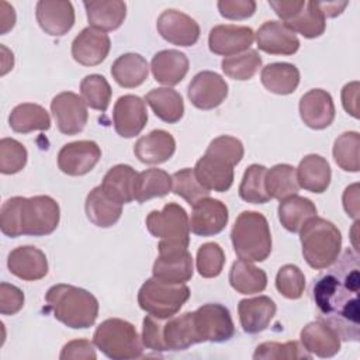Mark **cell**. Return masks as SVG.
Here are the masks:
<instances>
[{
    "instance_id": "1",
    "label": "cell",
    "mask_w": 360,
    "mask_h": 360,
    "mask_svg": "<svg viewBox=\"0 0 360 360\" xmlns=\"http://www.w3.org/2000/svg\"><path fill=\"white\" fill-rule=\"evenodd\" d=\"M314 283V301L319 319L330 325L340 340L359 342L360 338V263L354 249H346Z\"/></svg>"
},
{
    "instance_id": "2",
    "label": "cell",
    "mask_w": 360,
    "mask_h": 360,
    "mask_svg": "<svg viewBox=\"0 0 360 360\" xmlns=\"http://www.w3.org/2000/svg\"><path fill=\"white\" fill-rule=\"evenodd\" d=\"M59 218V205L49 195L13 197L1 205L0 228L8 238L45 236L56 229Z\"/></svg>"
},
{
    "instance_id": "3",
    "label": "cell",
    "mask_w": 360,
    "mask_h": 360,
    "mask_svg": "<svg viewBox=\"0 0 360 360\" xmlns=\"http://www.w3.org/2000/svg\"><path fill=\"white\" fill-rule=\"evenodd\" d=\"M45 301L55 319L72 329L90 328L98 315L97 298L87 290L70 284L52 285L45 294Z\"/></svg>"
},
{
    "instance_id": "4",
    "label": "cell",
    "mask_w": 360,
    "mask_h": 360,
    "mask_svg": "<svg viewBox=\"0 0 360 360\" xmlns=\"http://www.w3.org/2000/svg\"><path fill=\"white\" fill-rule=\"evenodd\" d=\"M302 256L315 270L332 266L342 249V233L338 226L321 217H314L305 222L300 231Z\"/></svg>"
},
{
    "instance_id": "5",
    "label": "cell",
    "mask_w": 360,
    "mask_h": 360,
    "mask_svg": "<svg viewBox=\"0 0 360 360\" xmlns=\"http://www.w3.org/2000/svg\"><path fill=\"white\" fill-rule=\"evenodd\" d=\"M233 250L240 260L263 262L271 253V233L266 217L256 211L238 215L231 231Z\"/></svg>"
},
{
    "instance_id": "6",
    "label": "cell",
    "mask_w": 360,
    "mask_h": 360,
    "mask_svg": "<svg viewBox=\"0 0 360 360\" xmlns=\"http://www.w3.org/2000/svg\"><path fill=\"white\" fill-rule=\"evenodd\" d=\"M93 343L112 360L138 359L143 354V343L135 326L120 318L103 321L94 330Z\"/></svg>"
},
{
    "instance_id": "7",
    "label": "cell",
    "mask_w": 360,
    "mask_h": 360,
    "mask_svg": "<svg viewBox=\"0 0 360 360\" xmlns=\"http://www.w3.org/2000/svg\"><path fill=\"white\" fill-rule=\"evenodd\" d=\"M146 228L152 236L159 238V252L183 250L190 242V219L186 210L169 202L160 211H150L146 217Z\"/></svg>"
},
{
    "instance_id": "8",
    "label": "cell",
    "mask_w": 360,
    "mask_h": 360,
    "mask_svg": "<svg viewBox=\"0 0 360 360\" xmlns=\"http://www.w3.org/2000/svg\"><path fill=\"white\" fill-rule=\"evenodd\" d=\"M188 298L190 288L186 284H169L155 277L148 278L138 292L139 307L159 319L176 315Z\"/></svg>"
},
{
    "instance_id": "9",
    "label": "cell",
    "mask_w": 360,
    "mask_h": 360,
    "mask_svg": "<svg viewBox=\"0 0 360 360\" xmlns=\"http://www.w3.org/2000/svg\"><path fill=\"white\" fill-rule=\"evenodd\" d=\"M194 312V325L201 342L221 343L235 333L233 321L226 307L221 304H204Z\"/></svg>"
},
{
    "instance_id": "10",
    "label": "cell",
    "mask_w": 360,
    "mask_h": 360,
    "mask_svg": "<svg viewBox=\"0 0 360 360\" xmlns=\"http://www.w3.org/2000/svg\"><path fill=\"white\" fill-rule=\"evenodd\" d=\"M51 111L58 129L65 135H76L82 132L87 124V104L76 93L63 91L56 94L51 101Z\"/></svg>"
},
{
    "instance_id": "11",
    "label": "cell",
    "mask_w": 360,
    "mask_h": 360,
    "mask_svg": "<svg viewBox=\"0 0 360 360\" xmlns=\"http://www.w3.org/2000/svg\"><path fill=\"white\" fill-rule=\"evenodd\" d=\"M101 149L94 141H75L63 145L58 153V167L69 176H83L94 169Z\"/></svg>"
},
{
    "instance_id": "12",
    "label": "cell",
    "mask_w": 360,
    "mask_h": 360,
    "mask_svg": "<svg viewBox=\"0 0 360 360\" xmlns=\"http://www.w3.org/2000/svg\"><path fill=\"white\" fill-rule=\"evenodd\" d=\"M187 96L191 104L200 110H212L222 104L228 96V84L222 76L211 70L197 73L188 87Z\"/></svg>"
},
{
    "instance_id": "13",
    "label": "cell",
    "mask_w": 360,
    "mask_h": 360,
    "mask_svg": "<svg viewBox=\"0 0 360 360\" xmlns=\"http://www.w3.org/2000/svg\"><path fill=\"white\" fill-rule=\"evenodd\" d=\"M148 122L145 101L134 94L121 96L114 105L112 124L115 132L122 138H134L141 134Z\"/></svg>"
},
{
    "instance_id": "14",
    "label": "cell",
    "mask_w": 360,
    "mask_h": 360,
    "mask_svg": "<svg viewBox=\"0 0 360 360\" xmlns=\"http://www.w3.org/2000/svg\"><path fill=\"white\" fill-rule=\"evenodd\" d=\"M156 28L163 39L179 46H191L200 38L198 22L174 8L165 10L158 17Z\"/></svg>"
},
{
    "instance_id": "15",
    "label": "cell",
    "mask_w": 360,
    "mask_h": 360,
    "mask_svg": "<svg viewBox=\"0 0 360 360\" xmlns=\"http://www.w3.org/2000/svg\"><path fill=\"white\" fill-rule=\"evenodd\" d=\"M233 167L235 165L228 159L205 150L194 166V174L207 190L224 193L233 183Z\"/></svg>"
},
{
    "instance_id": "16",
    "label": "cell",
    "mask_w": 360,
    "mask_h": 360,
    "mask_svg": "<svg viewBox=\"0 0 360 360\" xmlns=\"http://www.w3.org/2000/svg\"><path fill=\"white\" fill-rule=\"evenodd\" d=\"M255 41V32L250 27L224 24L215 25L208 35L210 51L215 55L233 56L248 51Z\"/></svg>"
},
{
    "instance_id": "17",
    "label": "cell",
    "mask_w": 360,
    "mask_h": 360,
    "mask_svg": "<svg viewBox=\"0 0 360 360\" xmlns=\"http://www.w3.org/2000/svg\"><path fill=\"white\" fill-rule=\"evenodd\" d=\"M228 208L217 200L205 197L193 205L190 231L198 236H214L228 224Z\"/></svg>"
},
{
    "instance_id": "18",
    "label": "cell",
    "mask_w": 360,
    "mask_h": 360,
    "mask_svg": "<svg viewBox=\"0 0 360 360\" xmlns=\"http://www.w3.org/2000/svg\"><path fill=\"white\" fill-rule=\"evenodd\" d=\"M110 48L111 41L105 32L86 27L72 42V56L83 66H96L107 58Z\"/></svg>"
},
{
    "instance_id": "19",
    "label": "cell",
    "mask_w": 360,
    "mask_h": 360,
    "mask_svg": "<svg viewBox=\"0 0 360 360\" xmlns=\"http://www.w3.org/2000/svg\"><path fill=\"white\" fill-rule=\"evenodd\" d=\"M153 277L169 284H184L191 280L194 267L187 249L159 252L152 269Z\"/></svg>"
},
{
    "instance_id": "20",
    "label": "cell",
    "mask_w": 360,
    "mask_h": 360,
    "mask_svg": "<svg viewBox=\"0 0 360 360\" xmlns=\"http://www.w3.org/2000/svg\"><path fill=\"white\" fill-rule=\"evenodd\" d=\"M35 15L39 27L52 37H62L75 24V8L70 1L39 0Z\"/></svg>"
},
{
    "instance_id": "21",
    "label": "cell",
    "mask_w": 360,
    "mask_h": 360,
    "mask_svg": "<svg viewBox=\"0 0 360 360\" xmlns=\"http://www.w3.org/2000/svg\"><path fill=\"white\" fill-rule=\"evenodd\" d=\"M300 115L304 124L312 129L328 128L335 120L332 96L322 89L307 91L300 100Z\"/></svg>"
},
{
    "instance_id": "22",
    "label": "cell",
    "mask_w": 360,
    "mask_h": 360,
    "mask_svg": "<svg viewBox=\"0 0 360 360\" xmlns=\"http://www.w3.org/2000/svg\"><path fill=\"white\" fill-rule=\"evenodd\" d=\"M260 51L270 55H292L300 48V39L284 22L266 21L255 34Z\"/></svg>"
},
{
    "instance_id": "23",
    "label": "cell",
    "mask_w": 360,
    "mask_h": 360,
    "mask_svg": "<svg viewBox=\"0 0 360 360\" xmlns=\"http://www.w3.org/2000/svg\"><path fill=\"white\" fill-rule=\"evenodd\" d=\"M7 267L21 280L35 281L46 276L48 260L45 253L35 246H18L8 253Z\"/></svg>"
},
{
    "instance_id": "24",
    "label": "cell",
    "mask_w": 360,
    "mask_h": 360,
    "mask_svg": "<svg viewBox=\"0 0 360 360\" xmlns=\"http://www.w3.org/2000/svg\"><path fill=\"white\" fill-rule=\"evenodd\" d=\"M301 345L318 357H333L340 350L339 333L326 322L318 319L305 325L301 330Z\"/></svg>"
},
{
    "instance_id": "25",
    "label": "cell",
    "mask_w": 360,
    "mask_h": 360,
    "mask_svg": "<svg viewBox=\"0 0 360 360\" xmlns=\"http://www.w3.org/2000/svg\"><path fill=\"white\" fill-rule=\"evenodd\" d=\"M176 150V141L165 129H153L141 136L134 146V153L139 162L146 165H160L169 160Z\"/></svg>"
},
{
    "instance_id": "26",
    "label": "cell",
    "mask_w": 360,
    "mask_h": 360,
    "mask_svg": "<svg viewBox=\"0 0 360 360\" xmlns=\"http://www.w3.org/2000/svg\"><path fill=\"white\" fill-rule=\"evenodd\" d=\"M238 314L246 333H259L270 325L276 315V302L267 295L245 298L238 304Z\"/></svg>"
},
{
    "instance_id": "27",
    "label": "cell",
    "mask_w": 360,
    "mask_h": 360,
    "mask_svg": "<svg viewBox=\"0 0 360 360\" xmlns=\"http://www.w3.org/2000/svg\"><path fill=\"white\" fill-rule=\"evenodd\" d=\"M150 69L156 82L165 86H176L188 72V59L177 49H163L152 58Z\"/></svg>"
},
{
    "instance_id": "28",
    "label": "cell",
    "mask_w": 360,
    "mask_h": 360,
    "mask_svg": "<svg viewBox=\"0 0 360 360\" xmlns=\"http://www.w3.org/2000/svg\"><path fill=\"white\" fill-rule=\"evenodd\" d=\"M83 6L90 27L103 32L117 30L127 15V6L121 0H91Z\"/></svg>"
},
{
    "instance_id": "29",
    "label": "cell",
    "mask_w": 360,
    "mask_h": 360,
    "mask_svg": "<svg viewBox=\"0 0 360 360\" xmlns=\"http://www.w3.org/2000/svg\"><path fill=\"white\" fill-rule=\"evenodd\" d=\"M298 186L307 191L321 194L330 183V166L321 155H307L295 169Z\"/></svg>"
},
{
    "instance_id": "30",
    "label": "cell",
    "mask_w": 360,
    "mask_h": 360,
    "mask_svg": "<svg viewBox=\"0 0 360 360\" xmlns=\"http://www.w3.org/2000/svg\"><path fill=\"white\" fill-rule=\"evenodd\" d=\"M84 208L89 221L100 228L115 225L122 214V204L108 197L101 186L94 187L87 194Z\"/></svg>"
},
{
    "instance_id": "31",
    "label": "cell",
    "mask_w": 360,
    "mask_h": 360,
    "mask_svg": "<svg viewBox=\"0 0 360 360\" xmlns=\"http://www.w3.org/2000/svg\"><path fill=\"white\" fill-rule=\"evenodd\" d=\"M262 84L274 94L285 96L295 91L300 84V70L287 62L269 63L262 69Z\"/></svg>"
},
{
    "instance_id": "32",
    "label": "cell",
    "mask_w": 360,
    "mask_h": 360,
    "mask_svg": "<svg viewBox=\"0 0 360 360\" xmlns=\"http://www.w3.org/2000/svg\"><path fill=\"white\" fill-rule=\"evenodd\" d=\"M111 75L121 87L134 89L141 86L148 79L149 66L142 55L124 53L114 60Z\"/></svg>"
},
{
    "instance_id": "33",
    "label": "cell",
    "mask_w": 360,
    "mask_h": 360,
    "mask_svg": "<svg viewBox=\"0 0 360 360\" xmlns=\"http://www.w3.org/2000/svg\"><path fill=\"white\" fill-rule=\"evenodd\" d=\"M136 176L138 173L129 165H117L105 173L100 186L114 201L128 204L134 200Z\"/></svg>"
},
{
    "instance_id": "34",
    "label": "cell",
    "mask_w": 360,
    "mask_h": 360,
    "mask_svg": "<svg viewBox=\"0 0 360 360\" xmlns=\"http://www.w3.org/2000/svg\"><path fill=\"white\" fill-rule=\"evenodd\" d=\"M145 101L150 105L155 115L167 124H176L184 114L181 94L170 87L152 89L146 94Z\"/></svg>"
},
{
    "instance_id": "35",
    "label": "cell",
    "mask_w": 360,
    "mask_h": 360,
    "mask_svg": "<svg viewBox=\"0 0 360 360\" xmlns=\"http://www.w3.org/2000/svg\"><path fill=\"white\" fill-rule=\"evenodd\" d=\"M8 124L18 134L46 131L51 128V117L44 107L34 103H22L11 110Z\"/></svg>"
},
{
    "instance_id": "36",
    "label": "cell",
    "mask_w": 360,
    "mask_h": 360,
    "mask_svg": "<svg viewBox=\"0 0 360 360\" xmlns=\"http://www.w3.org/2000/svg\"><path fill=\"white\" fill-rule=\"evenodd\" d=\"M229 284L239 294H257L267 285V274L250 262L236 260L229 270Z\"/></svg>"
},
{
    "instance_id": "37",
    "label": "cell",
    "mask_w": 360,
    "mask_h": 360,
    "mask_svg": "<svg viewBox=\"0 0 360 360\" xmlns=\"http://www.w3.org/2000/svg\"><path fill=\"white\" fill-rule=\"evenodd\" d=\"M314 217H316V207L305 197L292 195L283 200L278 205V219L290 232H300L305 222Z\"/></svg>"
},
{
    "instance_id": "38",
    "label": "cell",
    "mask_w": 360,
    "mask_h": 360,
    "mask_svg": "<svg viewBox=\"0 0 360 360\" xmlns=\"http://www.w3.org/2000/svg\"><path fill=\"white\" fill-rule=\"evenodd\" d=\"M266 191L271 198L276 200H285L288 197L297 195L300 186L297 181V174H295V167L291 165H276L271 169L266 172Z\"/></svg>"
},
{
    "instance_id": "39",
    "label": "cell",
    "mask_w": 360,
    "mask_h": 360,
    "mask_svg": "<svg viewBox=\"0 0 360 360\" xmlns=\"http://www.w3.org/2000/svg\"><path fill=\"white\" fill-rule=\"evenodd\" d=\"M169 191H172V176L162 169H146L136 176L134 200L145 202L155 197H163Z\"/></svg>"
},
{
    "instance_id": "40",
    "label": "cell",
    "mask_w": 360,
    "mask_h": 360,
    "mask_svg": "<svg viewBox=\"0 0 360 360\" xmlns=\"http://www.w3.org/2000/svg\"><path fill=\"white\" fill-rule=\"evenodd\" d=\"M360 135L356 131L343 132L335 139L333 143V159L336 165L345 172L357 173L360 170L359 162Z\"/></svg>"
},
{
    "instance_id": "41",
    "label": "cell",
    "mask_w": 360,
    "mask_h": 360,
    "mask_svg": "<svg viewBox=\"0 0 360 360\" xmlns=\"http://www.w3.org/2000/svg\"><path fill=\"white\" fill-rule=\"evenodd\" d=\"M292 32H298L305 38H318L326 28L325 17L316 1H307L304 10L292 20L284 22Z\"/></svg>"
},
{
    "instance_id": "42",
    "label": "cell",
    "mask_w": 360,
    "mask_h": 360,
    "mask_svg": "<svg viewBox=\"0 0 360 360\" xmlns=\"http://www.w3.org/2000/svg\"><path fill=\"white\" fill-rule=\"evenodd\" d=\"M266 172L267 169L262 165H250L242 177L239 186V197L250 204H264L270 200L266 191Z\"/></svg>"
},
{
    "instance_id": "43",
    "label": "cell",
    "mask_w": 360,
    "mask_h": 360,
    "mask_svg": "<svg viewBox=\"0 0 360 360\" xmlns=\"http://www.w3.org/2000/svg\"><path fill=\"white\" fill-rule=\"evenodd\" d=\"M82 98L87 107L98 111H105L111 101V86L101 75H87L80 82Z\"/></svg>"
},
{
    "instance_id": "44",
    "label": "cell",
    "mask_w": 360,
    "mask_h": 360,
    "mask_svg": "<svg viewBox=\"0 0 360 360\" xmlns=\"http://www.w3.org/2000/svg\"><path fill=\"white\" fill-rule=\"evenodd\" d=\"M312 354L297 340L278 343L264 342L259 345L253 353L255 360H294V359H311Z\"/></svg>"
},
{
    "instance_id": "45",
    "label": "cell",
    "mask_w": 360,
    "mask_h": 360,
    "mask_svg": "<svg viewBox=\"0 0 360 360\" xmlns=\"http://www.w3.org/2000/svg\"><path fill=\"white\" fill-rule=\"evenodd\" d=\"M262 66V58L257 51H246L240 55L224 58L221 62L222 72L233 80H249Z\"/></svg>"
},
{
    "instance_id": "46",
    "label": "cell",
    "mask_w": 360,
    "mask_h": 360,
    "mask_svg": "<svg viewBox=\"0 0 360 360\" xmlns=\"http://www.w3.org/2000/svg\"><path fill=\"white\" fill-rule=\"evenodd\" d=\"M172 190L176 195L184 198L191 207L200 200L210 197V190L202 187L194 174V169H181L172 174Z\"/></svg>"
},
{
    "instance_id": "47",
    "label": "cell",
    "mask_w": 360,
    "mask_h": 360,
    "mask_svg": "<svg viewBox=\"0 0 360 360\" xmlns=\"http://www.w3.org/2000/svg\"><path fill=\"white\" fill-rule=\"evenodd\" d=\"M225 264V253L215 242H207L197 250V271L204 278H214L221 274Z\"/></svg>"
},
{
    "instance_id": "48",
    "label": "cell",
    "mask_w": 360,
    "mask_h": 360,
    "mask_svg": "<svg viewBox=\"0 0 360 360\" xmlns=\"http://www.w3.org/2000/svg\"><path fill=\"white\" fill-rule=\"evenodd\" d=\"M27 149L17 139L3 138L0 141V172L3 174L21 172L27 163Z\"/></svg>"
},
{
    "instance_id": "49",
    "label": "cell",
    "mask_w": 360,
    "mask_h": 360,
    "mask_svg": "<svg viewBox=\"0 0 360 360\" xmlns=\"http://www.w3.org/2000/svg\"><path fill=\"white\" fill-rule=\"evenodd\" d=\"M276 288L283 297L288 300H298L305 288V276L298 266L284 264L277 271Z\"/></svg>"
},
{
    "instance_id": "50",
    "label": "cell",
    "mask_w": 360,
    "mask_h": 360,
    "mask_svg": "<svg viewBox=\"0 0 360 360\" xmlns=\"http://www.w3.org/2000/svg\"><path fill=\"white\" fill-rule=\"evenodd\" d=\"M207 152L217 153L231 160L236 166L242 160L245 149H243V143L238 138H233L229 135H221L210 142Z\"/></svg>"
},
{
    "instance_id": "51",
    "label": "cell",
    "mask_w": 360,
    "mask_h": 360,
    "mask_svg": "<svg viewBox=\"0 0 360 360\" xmlns=\"http://www.w3.org/2000/svg\"><path fill=\"white\" fill-rule=\"evenodd\" d=\"M219 14L228 20H245L255 14L256 1L253 0H219Z\"/></svg>"
},
{
    "instance_id": "52",
    "label": "cell",
    "mask_w": 360,
    "mask_h": 360,
    "mask_svg": "<svg viewBox=\"0 0 360 360\" xmlns=\"http://www.w3.org/2000/svg\"><path fill=\"white\" fill-rule=\"evenodd\" d=\"M24 305L22 291L8 283L0 284V312L1 315H14Z\"/></svg>"
},
{
    "instance_id": "53",
    "label": "cell",
    "mask_w": 360,
    "mask_h": 360,
    "mask_svg": "<svg viewBox=\"0 0 360 360\" xmlns=\"http://www.w3.org/2000/svg\"><path fill=\"white\" fill-rule=\"evenodd\" d=\"M94 343L86 339H76L68 342L59 354L60 360H94L97 357Z\"/></svg>"
},
{
    "instance_id": "54",
    "label": "cell",
    "mask_w": 360,
    "mask_h": 360,
    "mask_svg": "<svg viewBox=\"0 0 360 360\" xmlns=\"http://www.w3.org/2000/svg\"><path fill=\"white\" fill-rule=\"evenodd\" d=\"M269 6L276 11V14L284 20L285 22L295 18L305 7V1L304 0H269Z\"/></svg>"
},
{
    "instance_id": "55",
    "label": "cell",
    "mask_w": 360,
    "mask_h": 360,
    "mask_svg": "<svg viewBox=\"0 0 360 360\" xmlns=\"http://www.w3.org/2000/svg\"><path fill=\"white\" fill-rule=\"evenodd\" d=\"M359 82H350L342 89V104L347 114L359 118Z\"/></svg>"
},
{
    "instance_id": "56",
    "label": "cell",
    "mask_w": 360,
    "mask_h": 360,
    "mask_svg": "<svg viewBox=\"0 0 360 360\" xmlns=\"http://www.w3.org/2000/svg\"><path fill=\"white\" fill-rule=\"evenodd\" d=\"M359 184L354 183L349 187H346L345 193H343V207L345 211L347 212L349 217H352L353 219H359Z\"/></svg>"
},
{
    "instance_id": "57",
    "label": "cell",
    "mask_w": 360,
    "mask_h": 360,
    "mask_svg": "<svg viewBox=\"0 0 360 360\" xmlns=\"http://www.w3.org/2000/svg\"><path fill=\"white\" fill-rule=\"evenodd\" d=\"M15 24V13L14 8L6 3L0 1V34H7Z\"/></svg>"
},
{
    "instance_id": "58",
    "label": "cell",
    "mask_w": 360,
    "mask_h": 360,
    "mask_svg": "<svg viewBox=\"0 0 360 360\" xmlns=\"http://www.w3.org/2000/svg\"><path fill=\"white\" fill-rule=\"evenodd\" d=\"M321 13L323 14V17H336L339 15L346 6L349 4L347 1H316Z\"/></svg>"
}]
</instances>
